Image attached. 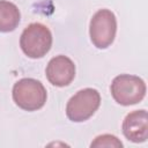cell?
I'll return each mask as SVG.
<instances>
[{
	"label": "cell",
	"instance_id": "6",
	"mask_svg": "<svg viewBox=\"0 0 148 148\" xmlns=\"http://www.w3.org/2000/svg\"><path fill=\"white\" fill-rule=\"evenodd\" d=\"M45 73L51 84L66 87L75 77V65L67 56H56L49 61Z\"/></svg>",
	"mask_w": 148,
	"mask_h": 148
},
{
	"label": "cell",
	"instance_id": "2",
	"mask_svg": "<svg viewBox=\"0 0 148 148\" xmlns=\"http://www.w3.org/2000/svg\"><path fill=\"white\" fill-rule=\"evenodd\" d=\"M20 46L27 57L43 58L52 46V34L46 25L38 22L31 23L21 34Z\"/></svg>",
	"mask_w": 148,
	"mask_h": 148
},
{
	"label": "cell",
	"instance_id": "3",
	"mask_svg": "<svg viewBox=\"0 0 148 148\" xmlns=\"http://www.w3.org/2000/svg\"><path fill=\"white\" fill-rule=\"evenodd\" d=\"M110 90L113 99L118 104L128 106L140 103L146 95V83L136 75L120 74L112 80Z\"/></svg>",
	"mask_w": 148,
	"mask_h": 148
},
{
	"label": "cell",
	"instance_id": "1",
	"mask_svg": "<svg viewBox=\"0 0 148 148\" xmlns=\"http://www.w3.org/2000/svg\"><path fill=\"white\" fill-rule=\"evenodd\" d=\"M47 92L43 83L32 77H23L13 87V101L25 111H36L44 106Z\"/></svg>",
	"mask_w": 148,
	"mask_h": 148
},
{
	"label": "cell",
	"instance_id": "9",
	"mask_svg": "<svg viewBox=\"0 0 148 148\" xmlns=\"http://www.w3.org/2000/svg\"><path fill=\"white\" fill-rule=\"evenodd\" d=\"M90 147H123V142L112 134H102L95 138Z\"/></svg>",
	"mask_w": 148,
	"mask_h": 148
},
{
	"label": "cell",
	"instance_id": "8",
	"mask_svg": "<svg viewBox=\"0 0 148 148\" xmlns=\"http://www.w3.org/2000/svg\"><path fill=\"white\" fill-rule=\"evenodd\" d=\"M21 13L17 6L7 0H0V32H10L20 23Z\"/></svg>",
	"mask_w": 148,
	"mask_h": 148
},
{
	"label": "cell",
	"instance_id": "7",
	"mask_svg": "<svg viewBox=\"0 0 148 148\" xmlns=\"http://www.w3.org/2000/svg\"><path fill=\"white\" fill-rule=\"evenodd\" d=\"M123 134L132 142H145L148 138V117L146 110L130 112L123 121Z\"/></svg>",
	"mask_w": 148,
	"mask_h": 148
},
{
	"label": "cell",
	"instance_id": "4",
	"mask_svg": "<svg viewBox=\"0 0 148 148\" xmlns=\"http://www.w3.org/2000/svg\"><path fill=\"white\" fill-rule=\"evenodd\" d=\"M101 95L94 88H84L73 95L66 105V116L74 123L89 119L99 108Z\"/></svg>",
	"mask_w": 148,
	"mask_h": 148
},
{
	"label": "cell",
	"instance_id": "5",
	"mask_svg": "<svg viewBox=\"0 0 148 148\" xmlns=\"http://www.w3.org/2000/svg\"><path fill=\"white\" fill-rule=\"evenodd\" d=\"M116 32L117 18L113 12L103 8L92 15L89 25V35L92 44L97 49L109 47L114 40Z\"/></svg>",
	"mask_w": 148,
	"mask_h": 148
}]
</instances>
